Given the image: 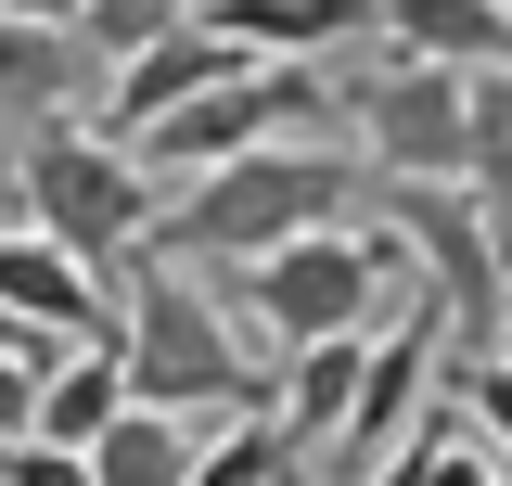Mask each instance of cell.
<instances>
[{"label": "cell", "mask_w": 512, "mask_h": 486, "mask_svg": "<svg viewBox=\"0 0 512 486\" xmlns=\"http://www.w3.org/2000/svg\"><path fill=\"white\" fill-rule=\"evenodd\" d=\"M359 192H372V167L346 141H256L231 167L154 192L141 256L154 269H244V256H269V243H295V231H346Z\"/></svg>", "instance_id": "6da1fadb"}, {"label": "cell", "mask_w": 512, "mask_h": 486, "mask_svg": "<svg viewBox=\"0 0 512 486\" xmlns=\"http://www.w3.org/2000/svg\"><path fill=\"white\" fill-rule=\"evenodd\" d=\"M116 371H128V410H167V423L269 410V371H256L244 320L205 295L192 269H154V256L116 282Z\"/></svg>", "instance_id": "7a4b0ae2"}, {"label": "cell", "mask_w": 512, "mask_h": 486, "mask_svg": "<svg viewBox=\"0 0 512 486\" xmlns=\"http://www.w3.org/2000/svg\"><path fill=\"white\" fill-rule=\"evenodd\" d=\"M13 231L64 243L103 295H116L128 269H141V231H154V180L128 167L103 128H26V167H13Z\"/></svg>", "instance_id": "3957f363"}, {"label": "cell", "mask_w": 512, "mask_h": 486, "mask_svg": "<svg viewBox=\"0 0 512 486\" xmlns=\"http://www.w3.org/2000/svg\"><path fill=\"white\" fill-rule=\"evenodd\" d=\"M333 77L320 64H231L218 90H192L180 116H154L141 141H128V167L167 192V180H205V167H231V154H256V141H333Z\"/></svg>", "instance_id": "277c9868"}, {"label": "cell", "mask_w": 512, "mask_h": 486, "mask_svg": "<svg viewBox=\"0 0 512 486\" xmlns=\"http://www.w3.org/2000/svg\"><path fill=\"white\" fill-rule=\"evenodd\" d=\"M192 282L231 307V320H256V333H269V359L333 346V333H372L359 218H346V231H295V243H269V256H244V269H192Z\"/></svg>", "instance_id": "5b68a950"}, {"label": "cell", "mask_w": 512, "mask_h": 486, "mask_svg": "<svg viewBox=\"0 0 512 486\" xmlns=\"http://www.w3.org/2000/svg\"><path fill=\"white\" fill-rule=\"evenodd\" d=\"M372 192H384V231L410 243V269H423V295H436L448 346L487 359V333H500V307H512V243L487 231V205L461 180H372Z\"/></svg>", "instance_id": "8992f818"}, {"label": "cell", "mask_w": 512, "mask_h": 486, "mask_svg": "<svg viewBox=\"0 0 512 486\" xmlns=\"http://www.w3.org/2000/svg\"><path fill=\"white\" fill-rule=\"evenodd\" d=\"M346 116H359V167H372V180H461V77H448V64L384 52L372 77L346 90Z\"/></svg>", "instance_id": "52a82bcc"}, {"label": "cell", "mask_w": 512, "mask_h": 486, "mask_svg": "<svg viewBox=\"0 0 512 486\" xmlns=\"http://www.w3.org/2000/svg\"><path fill=\"white\" fill-rule=\"evenodd\" d=\"M0 320H26V333H52V346H116V295H103L64 243L13 231V218H0Z\"/></svg>", "instance_id": "ba28073f"}, {"label": "cell", "mask_w": 512, "mask_h": 486, "mask_svg": "<svg viewBox=\"0 0 512 486\" xmlns=\"http://www.w3.org/2000/svg\"><path fill=\"white\" fill-rule=\"evenodd\" d=\"M192 26H218L244 64H320L333 39H359V26H372V0H205Z\"/></svg>", "instance_id": "9c48e42d"}, {"label": "cell", "mask_w": 512, "mask_h": 486, "mask_svg": "<svg viewBox=\"0 0 512 486\" xmlns=\"http://www.w3.org/2000/svg\"><path fill=\"white\" fill-rule=\"evenodd\" d=\"M90 77H103V64L77 52V26H26V13H0V116L64 128L77 103H90Z\"/></svg>", "instance_id": "30bf717a"}, {"label": "cell", "mask_w": 512, "mask_h": 486, "mask_svg": "<svg viewBox=\"0 0 512 486\" xmlns=\"http://www.w3.org/2000/svg\"><path fill=\"white\" fill-rule=\"evenodd\" d=\"M128 410V371H116V346H64L52 371H39V397H26V435L39 448H90V435Z\"/></svg>", "instance_id": "8fae6325"}, {"label": "cell", "mask_w": 512, "mask_h": 486, "mask_svg": "<svg viewBox=\"0 0 512 486\" xmlns=\"http://www.w3.org/2000/svg\"><path fill=\"white\" fill-rule=\"evenodd\" d=\"M384 39H397V52L410 64H448V77H487V64H500V0H384L372 13Z\"/></svg>", "instance_id": "7c38bea8"}, {"label": "cell", "mask_w": 512, "mask_h": 486, "mask_svg": "<svg viewBox=\"0 0 512 486\" xmlns=\"http://www.w3.org/2000/svg\"><path fill=\"white\" fill-rule=\"evenodd\" d=\"M461 192L487 205V231L512 243V77H461Z\"/></svg>", "instance_id": "4fadbf2b"}, {"label": "cell", "mask_w": 512, "mask_h": 486, "mask_svg": "<svg viewBox=\"0 0 512 486\" xmlns=\"http://www.w3.org/2000/svg\"><path fill=\"white\" fill-rule=\"evenodd\" d=\"M192 448H205V435L167 423V410H116V423L90 435L77 461H90V486H180V474H192Z\"/></svg>", "instance_id": "5bb4252c"}, {"label": "cell", "mask_w": 512, "mask_h": 486, "mask_svg": "<svg viewBox=\"0 0 512 486\" xmlns=\"http://www.w3.org/2000/svg\"><path fill=\"white\" fill-rule=\"evenodd\" d=\"M205 0H77V52L90 64H128V52H154L167 26H192Z\"/></svg>", "instance_id": "9a60e30c"}, {"label": "cell", "mask_w": 512, "mask_h": 486, "mask_svg": "<svg viewBox=\"0 0 512 486\" xmlns=\"http://www.w3.org/2000/svg\"><path fill=\"white\" fill-rule=\"evenodd\" d=\"M282 474H295V448H282L269 423H218L205 448H192V474H180V486H282Z\"/></svg>", "instance_id": "2e32d148"}, {"label": "cell", "mask_w": 512, "mask_h": 486, "mask_svg": "<svg viewBox=\"0 0 512 486\" xmlns=\"http://www.w3.org/2000/svg\"><path fill=\"white\" fill-rule=\"evenodd\" d=\"M448 397H461V423L487 435V461H512V371H500V359H461Z\"/></svg>", "instance_id": "e0dca14e"}, {"label": "cell", "mask_w": 512, "mask_h": 486, "mask_svg": "<svg viewBox=\"0 0 512 486\" xmlns=\"http://www.w3.org/2000/svg\"><path fill=\"white\" fill-rule=\"evenodd\" d=\"M0 486H90V461H77V448H39V435H13V448H0Z\"/></svg>", "instance_id": "ac0fdd59"}, {"label": "cell", "mask_w": 512, "mask_h": 486, "mask_svg": "<svg viewBox=\"0 0 512 486\" xmlns=\"http://www.w3.org/2000/svg\"><path fill=\"white\" fill-rule=\"evenodd\" d=\"M52 359H64V346H52ZM52 359H0V448L26 435V397H39V371H52Z\"/></svg>", "instance_id": "d6986e66"}, {"label": "cell", "mask_w": 512, "mask_h": 486, "mask_svg": "<svg viewBox=\"0 0 512 486\" xmlns=\"http://www.w3.org/2000/svg\"><path fill=\"white\" fill-rule=\"evenodd\" d=\"M0 359H52V333H26V320H0Z\"/></svg>", "instance_id": "ffe728a7"}, {"label": "cell", "mask_w": 512, "mask_h": 486, "mask_svg": "<svg viewBox=\"0 0 512 486\" xmlns=\"http://www.w3.org/2000/svg\"><path fill=\"white\" fill-rule=\"evenodd\" d=\"M0 13H26V26H77V0H0Z\"/></svg>", "instance_id": "44dd1931"}, {"label": "cell", "mask_w": 512, "mask_h": 486, "mask_svg": "<svg viewBox=\"0 0 512 486\" xmlns=\"http://www.w3.org/2000/svg\"><path fill=\"white\" fill-rule=\"evenodd\" d=\"M487 359H500V371H512V307H500V333H487Z\"/></svg>", "instance_id": "7402d4cb"}, {"label": "cell", "mask_w": 512, "mask_h": 486, "mask_svg": "<svg viewBox=\"0 0 512 486\" xmlns=\"http://www.w3.org/2000/svg\"><path fill=\"white\" fill-rule=\"evenodd\" d=\"M282 486H320V474H308V461H295V474H282Z\"/></svg>", "instance_id": "603a6c76"}, {"label": "cell", "mask_w": 512, "mask_h": 486, "mask_svg": "<svg viewBox=\"0 0 512 486\" xmlns=\"http://www.w3.org/2000/svg\"><path fill=\"white\" fill-rule=\"evenodd\" d=\"M487 486H512V461H500V474H487Z\"/></svg>", "instance_id": "cb8c5ba5"}, {"label": "cell", "mask_w": 512, "mask_h": 486, "mask_svg": "<svg viewBox=\"0 0 512 486\" xmlns=\"http://www.w3.org/2000/svg\"><path fill=\"white\" fill-rule=\"evenodd\" d=\"M500 13H512V0H500Z\"/></svg>", "instance_id": "d4e9b609"}, {"label": "cell", "mask_w": 512, "mask_h": 486, "mask_svg": "<svg viewBox=\"0 0 512 486\" xmlns=\"http://www.w3.org/2000/svg\"><path fill=\"white\" fill-rule=\"evenodd\" d=\"M372 13H384V0H372Z\"/></svg>", "instance_id": "484cf974"}]
</instances>
